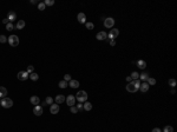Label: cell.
<instances>
[{
  "instance_id": "obj_7",
  "label": "cell",
  "mask_w": 177,
  "mask_h": 132,
  "mask_svg": "<svg viewBox=\"0 0 177 132\" xmlns=\"http://www.w3.org/2000/svg\"><path fill=\"white\" fill-rule=\"evenodd\" d=\"M17 77H18V79L19 80H26V79H28V77H30V74L26 72V71H20V72H18V74H17Z\"/></svg>"
},
{
  "instance_id": "obj_38",
  "label": "cell",
  "mask_w": 177,
  "mask_h": 132,
  "mask_svg": "<svg viewBox=\"0 0 177 132\" xmlns=\"http://www.w3.org/2000/svg\"><path fill=\"white\" fill-rule=\"evenodd\" d=\"M77 109H78V111H83V110H84V107H83V104H78Z\"/></svg>"
},
{
  "instance_id": "obj_29",
  "label": "cell",
  "mask_w": 177,
  "mask_h": 132,
  "mask_svg": "<svg viewBox=\"0 0 177 132\" xmlns=\"http://www.w3.org/2000/svg\"><path fill=\"white\" fill-rule=\"evenodd\" d=\"M26 72H27L28 74H31L32 72H34V66H32V65L27 66V70H26Z\"/></svg>"
},
{
  "instance_id": "obj_26",
  "label": "cell",
  "mask_w": 177,
  "mask_h": 132,
  "mask_svg": "<svg viewBox=\"0 0 177 132\" xmlns=\"http://www.w3.org/2000/svg\"><path fill=\"white\" fill-rule=\"evenodd\" d=\"M148 78H149V74H148V73H142V74H139V79H140V80H148Z\"/></svg>"
},
{
  "instance_id": "obj_9",
  "label": "cell",
  "mask_w": 177,
  "mask_h": 132,
  "mask_svg": "<svg viewBox=\"0 0 177 132\" xmlns=\"http://www.w3.org/2000/svg\"><path fill=\"white\" fill-rule=\"evenodd\" d=\"M43 112H44V109H43V106H40V105H36L34 106V109H33V113L36 114V116H41L43 114Z\"/></svg>"
},
{
  "instance_id": "obj_41",
  "label": "cell",
  "mask_w": 177,
  "mask_h": 132,
  "mask_svg": "<svg viewBox=\"0 0 177 132\" xmlns=\"http://www.w3.org/2000/svg\"><path fill=\"white\" fill-rule=\"evenodd\" d=\"M2 23L5 24V25H7V24L9 23V21H8V19H4V20H2Z\"/></svg>"
},
{
  "instance_id": "obj_4",
  "label": "cell",
  "mask_w": 177,
  "mask_h": 132,
  "mask_svg": "<svg viewBox=\"0 0 177 132\" xmlns=\"http://www.w3.org/2000/svg\"><path fill=\"white\" fill-rule=\"evenodd\" d=\"M113 25H115V19H113V18H106V19L104 20V26H105L106 28H112Z\"/></svg>"
},
{
  "instance_id": "obj_14",
  "label": "cell",
  "mask_w": 177,
  "mask_h": 132,
  "mask_svg": "<svg viewBox=\"0 0 177 132\" xmlns=\"http://www.w3.org/2000/svg\"><path fill=\"white\" fill-rule=\"evenodd\" d=\"M149 87H150V86H149V84H148L146 81H144V83H142V84H140V86H139V90H140L142 92H148V91H149Z\"/></svg>"
},
{
  "instance_id": "obj_10",
  "label": "cell",
  "mask_w": 177,
  "mask_h": 132,
  "mask_svg": "<svg viewBox=\"0 0 177 132\" xmlns=\"http://www.w3.org/2000/svg\"><path fill=\"white\" fill-rule=\"evenodd\" d=\"M50 112H51L52 114H57V113L59 112V105H58V104H52L51 107H50Z\"/></svg>"
},
{
  "instance_id": "obj_8",
  "label": "cell",
  "mask_w": 177,
  "mask_h": 132,
  "mask_svg": "<svg viewBox=\"0 0 177 132\" xmlns=\"http://www.w3.org/2000/svg\"><path fill=\"white\" fill-rule=\"evenodd\" d=\"M126 90H128V92H131V93H135V92H137V91H138V88L135 86L133 81L128 83V85H126Z\"/></svg>"
},
{
  "instance_id": "obj_16",
  "label": "cell",
  "mask_w": 177,
  "mask_h": 132,
  "mask_svg": "<svg viewBox=\"0 0 177 132\" xmlns=\"http://www.w3.org/2000/svg\"><path fill=\"white\" fill-rule=\"evenodd\" d=\"M30 101H31V104H34V105H38L39 103H40V99H39L38 96H32L31 99H30Z\"/></svg>"
},
{
  "instance_id": "obj_25",
  "label": "cell",
  "mask_w": 177,
  "mask_h": 132,
  "mask_svg": "<svg viewBox=\"0 0 177 132\" xmlns=\"http://www.w3.org/2000/svg\"><path fill=\"white\" fill-rule=\"evenodd\" d=\"M67 85H69V84H67V81H65V80H62V81L59 83V87H60V88H66Z\"/></svg>"
},
{
  "instance_id": "obj_18",
  "label": "cell",
  "mask_w": 177,
  "mask_h": 132,
  "mask_svg": "<svg viewBox=\"0 0 177 132\" xmlns=\"http://www.w3.org/2000/svg\"><path fill=\"white\" fill-rule=\"evenodd\" d=\"M136 64H137V67L142 69V70L146 67V62H144V60H138V62H136Z\"/></svg>"
},
{
  "instance_id": "obj_31",
  "label": "cell",
  "mask_w": 177,
  "mask_h": 132,
  "mask_svg": "<svg viewBox=\"0 0 177 132\" xmlns=\"http://www.w3.org/2000/svg\"><path fill=\"white\" fill-rule=\"evenodd\" d=\"M13 28H14V26H13L12 23H8L7 25H6V30H7V31H12Z\"/></svg>"
},
{
  "instance_id": "obj_35",
  "label": "cell",
  "mask_w": 177,
  "mask_h": 132,
  "mask_svg": "<svg viewBox=\"0 0 177 132\" xmlns=\"http://www.w3.org/2000/svg\"><path fill=\"white\" fill-rule=\"evenodd\" d=\"M45 103H46V104H51V105H52V103H53V98H52V97H47L46 99H45Z\"/></svg>"
},
{
  "instance_id": "obj_2",
  "label": "cell",
  "mask_w": 177,
  "mask_h": 132,
  "mask_svg": "<svg viewBox=\"0 0 177 132\" xmlns=\"http://www.w3.org/2000/svg\"><path fill=\"white\" fill-rule=\"evenodd\" d=\"M7 43L11 45L12 47H16L19 45V38L17 37L16 34H13V35H9L7 38Z\"/></svg>"
},
{
  "instance_id": "obj_33",
  "label": "cell",
  "mask_w": 177,
  "mask_h": 132,
  "mask_svg": "<svg viewBox=\"0 0 177 132\" xmlns=\"http://www.w3.org/2000/svg\"><path fill=\"white\" fill-rule=\"evenodd\" d=\"M86 28H87V30H93V28H94L93 23H86Z\"/></svg>"
},
{
  "instance_id": "obj_1",
  "label": "cell",
  "mask_w": 177,
  "mask_h": 132,
  "mask_svg": "<svg viewBox=\"0 0 177 132\" xmlns=\"http://www.w3.org/2000/svg\"><path fill=\"white\" fill-rule=\"evenodd\" d=\"M0 105H1L2 107H5V109H9V107H12V106H13V100H12L11 98L5 97V98H2V99H1Z\"/></svg>"
},
{
  "instance_id": "obj_24",
  "label": "cell",
  "mask_w": 177,
  "mask_h": 132,
  "mask_svg": "<svg viewBox=\"0 0 177 132\" xmlns=\"http://www.w3.org/2000/svg\"><path fill=\"white\" fill-rule=\"evenodd\" d=\"M130 77L132 80H137V79H139V73L138 72H132V74H131Z\"/></svg>"
},
{
  "instance_id": "obj_13",
  "label": "cell",
  "mask_w": 177,
  "mask_h": 132,
  "mask_svg": "<svg viewBox=\"0 0 177 132\" xmlns=\"http://www.w3.org/2000/svg\"><path fill=\"white\" fill-rule=\"evenodd\" d=\"M65 96H63V94H57L56 96V98H54V100H56V104H62L65 101Z\"/></svg>"
},
{
  "instance_id": "obj_42",
  "label": "cell",
  "mask_w": 177,
  "mask_h": 132,
  "mask_svg": "<svg viewBox=\"0 0 177 132\" xmlns=\"http://www.w3.org/2000/svg\"><path fill=\"white\" fill-rule=\"evenodd\" d=\"M126 81H128V83H131V81H132L131 77H128V78H126Z\"/></svg>"
},
{
  "instance_id": "obj_39",
  "label": "cell",
  "mask_w": 177,
  "mask_h": 132,
  "mask_svg": "<svg viewBox=\"0 0 177 132\" xmlns=\"http://www.w3.org/2000/svg\"><path fill=\"white\" fill-rule=\"evenodd\" d=\"M151 132H162V131H161V129H158V127H155V129Z\"/></svg>"
},
{
  "instance_id": "obj_5",
  "label": "cell",
  "mask_w": 177,
  "mask_h": 132,
  "mask_svg": "<svg viewBox=\"0 0 177 132\" xmlns=\"http://www.w3.org/2000/svg\"><path fill=\"white\" fill-rule=\"evenodd\" d=\"M118 34H119V31H118L117 28H111L110 33L108 34V38L110 39V40H115V38L118 37Z\"/></svg>"
},
{
  "instance_id": "obj_15",
  "label": "cell",
  "mask_w": 177,
  "mask_h": 132,
  "mask_svg": "<svg viewBox=\"0 0 177 132\" xmlns=\"http://www.w3.org/2000/svg\"><path fill=\"white\" fill-rule=\"evenodd\" d=\"M77 19L78 21L80 24H85L86 23V16H85V13H79L77 16Z\"/></svg>"
},
{
  "instance_id": "obj_20",
  "label": "cell",
  "mask_w": 177,
  "mask_h": 132,
  "mask_svg": "<svg viewBox=\"0 0 177 132\" xmlns=\"http://www.w3.org/2000/svg\"><path fill=\"white\" fill-rule=\"evenodd\" d=\"M83 107H84L85 111H91V110H92V104L89 103V101H85V104L83 105Z\"/></svg>"
},
{
  "instance_id": "obj_21",
  "label": "cell",
  "mask_w": 177,
  "mask_h": 132,
  "mask_svg": "<svg viewBox=\"0 0 177 132\" xmlns=\"http://www.w3.org/2000/svg\"><path fill=\"white\" fill-rule=\"evenodd\" d=\"M25 25H26V23H25L24 20H19V21L17 23V28H18V30H23L24 27H25Z\"/></svg>"
},
{
  "instance_id": "obj_23",
  "label": "cell",
  "mask_w": 177,
  "mask_h": 132,
  "mask_svg": "<svg viewBox=\"0 0 177 132\" xmlns=\"http://www.w3.org/2000/svg\"><path fill=\"white\" fill-rule=\"evenodd\" d=\"M146 83H148V84H149V86L151 85H156V79H154V78H148V80H146Z\"/></svg>"
},
{
  "instance_id": "obj_36",
  "label": "cell",
  "mask_w": 177,
  "mask_h": 132,
  "mask_svg": "<svg viewBox=\"0 0 177 132\" xmlns=\"http://www.w3.org/2000/svg\"><path fill=\"white\" fill-rule=\"evenodd\" d=\"M71 112H72V113H78L79 111H78L77 106H71Z\"/></svg>"
},
{
  "instance_id": "obj_6",
  "label": "cell",
  "mask_w": 177,
  "mask_h": 132,
  "mask_svg": "<svg viewBox=\"0 0 177 132\" xmlns=\"http://www.w3.org/2000/svg\"><path fill=\"white\" fill-rule=\"evenodd\" d=\"M65 100H66V104H67L69 106H75V105H76V97L72 96V94L67 96Z\"/></svg>"
},
{
  "instance_id": "obj_27",
  "label": "cell",
  "mask_w": 177,
  "mask_h": 132,
  "mask_svg": "<svg viewBox=\"0 0 177 132\" xmlns=\"http://www.w3.org/2000/svg\"><path fill=\"white\" fill-rule=\"evenodd\" d=\"M163 132H174V127H172V126H170V125H168V126H165V127H164Z\"/></svg>"
},
{
  "instance_id": "obj_30",
  "label": "cell",
  "mask_w": 177,
  "mask_h": 132,
  "mask_svg": "<svg viewBox=\"0 0 177 132\" xmlns=\"http://www.w3.org/2000/svg\"><path fill=\"white\" fill-rule=\"evenodd\" d=\"M0 43H1V44H4V43H7V37L1 34V35H0Z\"/></svg>"
},
{
  "instance_id": "obj_37",
  "label": "cell",
  "mask_w": 177,
  "mask_h": 132,
  "mask_svg": "<svg viewBox=\"0 0 177 132\" xmlns=\"http://www.w3.org/2000/svg\"><path fill=\"white\" fill-rule=\"evenodd\" d=\"M64 80L65 81H71V76L70 74H65L64 76Z\"/></svg>"
},
{
  "instance_id": "obj_22",
  "label": "cell",
  "mask_w": 177,
  "mask_h": 132,
  "mask_svg": "<svg viewBox=\"0 0 177 132\" xmlns=\"http://www.w3.org/2000/svg\"><path fill=\"white\" fill-rule=\"evenodd\" d=\"M30 78H31L33 81H37L39 79V76H38V73H36V72H32L31 74H30Z\"/></svg>"
},
{
  "instance_id": "obj_19",
  "label": "cell",
  "mask_w": 177,
  "mask_h": 132,
  "mask_svg": "<svg viewBox=\"0 0 177 132\" xmlns=\"http://www.w3.org/2000/svg\"><path fill=\"white\" fill-rule=\"evenodd\" d=\"M70 86H71L72 88H77V87H79V81H78V80H73V79H71V81H70Z\"/></svg>"
},
{
  "instance_id": "obj_17",
  "label": "cell",
  "mask_w": 177,
  "mask_h": 132,
  "mask_svg": "<svg viewBox=\"0 0 177 132\" xmlns=\"http://www.w3.org/2000/svg\"><path fill=\"white\" fill-rule=\"evenodd\" d=\"M6 94H7V88L4 86H0V98H5Z\"/></svg>"
},
{
  "instance_id": "obj_28",
  "label": "cell",
  "mask_w": 177,
  "mask_h": 132,
  "mask_svg": "<svg viewBox=\"0 0 177 132\" xmlns=\"http://www.w3.org/2000/svg\"><path fill=\"white\" fill-rule=\"evenodd\" d=\"M44 4H45V6H52L54 5V0H45Z\"/></svg>"
},
{
  "instance_id": "obj_11",
  "label": "cell",
  "mask_w": 177,
  "mask_h": 132,
  "mask_svg": "<svg viewBox=\"0 0 177 132\" xmlns=\"http://www.w3.org/2000/svg\"><path fill=\"white\" fill-rule=\"evenodd\" d=\"M7 19H8L9 23L13 21V20H16L17 19V13L14 12V11H9V12L7 13Z\"/></svg>"
},
{
  "instance_id": "obj_32",
  "label": "cell",
  "mask_w": 177,
  "mask_h": 132,
  "mask_svg": "<svg viewBox=\"0 0 177 132\" xmlns=\"http://www.w3.org/2000/svg\"><path fill=\"white\" fill-rule=\"evenodd\" d=\"M45 7H46V6H45V4H44V2H39V4H38L39 11H44V9H45Z\"/></svg>"
},
{
  "instance_id": "obj_34",
  "label": "cell",
  "mask_w": 177,
  "mask_h": 132,
  "mask_svg": "<svg viewBox=\"0 0 177 132\" xmlns=\"http://www.w3.org/2000/svg\"><path fill=\"white\" fill-rule=\"evenodd\" d=\"M169 85L171 87H175L176 86V80L175 79H169Z\"/></svg>"
},
{
  "instance_id": "obj_40",
  "label": "cell",
  "mask_w": 177,
  "mask_h": 132,
  "mask_svg": "<svg viewBox=\"0 0 177 132\" xmlns=\"http://www.w3.org/2000/svg\"><path fill=\"white\" fill-rule=\"evenodd\" d=\"M110 45H111V46H115V45H116V41H115V40H111V41H110Z\"/></svg>"
},
{
  "instance_id": "obj_3",
  "label": "cell",
  "mask_w": 177,
  "mask_h": 132,
  "mask_svg": "<svg viewBox=\"0 0 177 132\" xmlns=\"http://www.w3.org/2000/svg\"><path fill=\"white\" fill-rule=\"evenodd\" d=\"M76 99L79 103H85V101H87V93L85 91H79L76 96Z\"/></svg>"
},
{
  "instance_id": "obj_12",
  "label": "cell",
  "mask_w": 177,
  "mask_h": 132,
  "mask_svg": "<svg viewBox=\"0 0 177 132\" xmlns=\"http://www.w3.org/2000/svg\"><path fill=\"white\" fill-rule=\"evenodd\" d=\"M96 38L98 39V40H105V39L108 38V34H106V32L100 31V32H98V33H97Z\"/></svg>"
}]
</instances>
